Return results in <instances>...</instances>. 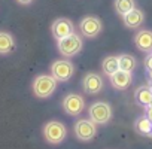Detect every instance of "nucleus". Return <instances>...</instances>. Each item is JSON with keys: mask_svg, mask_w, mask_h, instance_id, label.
I'll list each match as a JSON object with an SVG mask.
<instances>
[{"mask_svg": "<svg viewBox=\"0 0 152 149\" xmlns=\"http://www.w3.org/2000/svg\"><path fill=\"white\" fill-rule=\"evenodd\" d=\"M82 87H84V91L87 94H97V93H100L102 88H103L102 76L97 74V73H87L84 81H82Z\"/></svg>", "mask_w": 152, "mask_h": 149, "instance_id": "9d476101", "label": "nucleus"}, {"mask_svg": "<svg viewBox=\"0 0 152 149\" xmlns=\"http://www.w3.org/2000/svg\"><path fill=\"white\" fill-rule=\"evenodd\" d=\"M118 64H119V70H124V72H133L137 66V60L130 55V54H121L118 57Z\"/></svg>", "mask_w": 152, "mask_h": 149, "instance_id": "2eb2a0df", "label": "nucleus"}, {"mask_svg": "<svg viewBox=\"0 0 152 149\" xmlns=\"http://www.w3.org/2000/svg\"><path fill=\"white\" fill-rule=\"evenodd\" d=\"M90 118L94 124H106L112 118V107L106 102H96L90 106Z\"/></svg>", "mask_w": 152, "mask_h": 149, "instance_id": "39448f33", "label": "nucleus"}, {"mask_svg": "<svg viewBox=\"0 0 152 149\" xmlns=\"http://www.w3.org/2000/svg\"><path fill=\"white\" fill-rule=\"evenodd\" d=\"M66 134H67V130L66 127L58 122V121H49L48 124H45L43 127V136H45V140L52 143V145H58L61 143L64 139H66Z\"/></svg>", "mask_w": 152, "mask_h": 149, "instance_id": "20e7f679", "label": "nucleus"}, {"mask_svg": "<svg viewBox=\"0 0 152 149\" xmlns=\"http://www.w3.org/2000/svg\"><path fill=\"white\" fill-rule=\"evenodd\" d=\"M103 72L107 76H112L113 73H116L119 70V64H118V57H113V55H109L103 60Z\"/></svg>", "mask_w": 152, "mask_h": 149, "instance_id": "f3484780", "label": "nucleus"}, {"mask_svg": "<svg viewBox=\"0 0 152 149\" xmlns=\"http://www.w3.org/2000/svg\"><path fill=\"white\" fill-rule=\"evenodd\" d=\"M149 88L152 90V79H151V84H149Z\"/></svg>", "mask_w": 152, "mask_h": 149, "instance_id": "5701e85b", "label": "nucleus"}, {"mask_svg": "<svg viewBox=\"0 0 152 149\" xmlns=\"http://www.w3.org/2000/svg\"><path fill=\"white\" fill-rule=\"evenodd\" d=\"M109 78H110V84L116 90H125L133 81L131 73L130 72H124V70H118L116 73H113L112 76H109Z\"/></svg>", "mask_w": 152, "mask_h": 149, "instance_id": "f8f14e48", "label": "nucleus"}, {"mask_svg": "<svg viewBox=\"0 0 152 149\" xmlns=\"http://www.w3.org/2000/svg\"><path fill=\"white\" fill-rule=\"evenodd\" d=\"M145 63H146V69L151 72V70H152V55H149V57L146 58V61H145Z\"/></svg>", "mask_w": 152, "mask_h": 149, "instance_id": "aec40b11", "label": "nucleus"}, {"mask_svg": "<svg viewBox=\"0 0 152 149\" xmlns=\"http://www.w3.org/2000/svg\"><path fill=\"white\" fill-rule=\"evenodd\" d=\"M79 28H81L82 36H85L88 39H93V37H96V36H99L102 33L103 24H102L100 18L90 15V17L82 18V21L79 23Z\"/></svg>", "mask_w": 152, "mask_h": 149, "instance_id": "423d86ee", "label": "nucleus"}, {"mask_svg": "<svg viewBox=\"0 0 152 149\" xmlns=\"http://www.w3.org/2000/svg\"><path fill=\"white\" fill-rule=\"evenodd\" d=\"M146 116L152 121V106H148V110H146Z\"/></svg>", "mask_w": 152, "mask_h": 149, "instance_id": "412c9836", "label": "nucleus"}, {"mask_svg": "<svg viewBox=\"0 0 152 149\" xmlns=\"http://www.w3.org/2000/svg\"><path fill=\"white\" fill-rule=\"evenodd\" d=\"M17 2H18L20 5H30L33 0H17Z\"/></svg>", "mask_w": 152, "mask_h": 149, "instance_id": "4be33fe9", "label": "nucleus"}, {"mask_svg": "<svg viewBox=\"0 0 152 149\" xmlns=\"http://www.w3.org/2000/svg\"><path fill=\"white\" fill-rule=\"evenodd\" d=\"M51 30H52V36H54L57 40H60V39H63V37H66V36L75 33L73 23H72L70 20H67V18H58V20H55V21L52 23Z\"/></svg>", "mask_w": 152, "mask_h": 149, "instance_id": "1a4fd4ad", "label": "nucleus"}, {"mask_svg": "<svg viewBox=\"0 0 152 149\" xmlns=\"http://www.w3.org/2000/svg\"><path fill=\"white\" fill-rule=\"evenodd\" d=\"M14 48H15V40H14L12 34L8 31H0V54L6 55V54L12 52Z\"/></svg>", "mask_w": 152, "mask_h": 149, "instance_id": "4468645a", "label": "nucleus"}, {"mask_svg": "<svg viewBox=\"0 0 152 149\" xmlns=\"http://www.w3.org/2000/svg\"><path fill=\"white\" fill-rule=\"evenodd\" d=\"M75 134L79 140L82 142H88L91 140L94 136H96V124L91 121V119H79L76 121L75 124Z\"/></svg>", "mask_w": 152, "mask_h": 149, "instance_id": "0eeeda50", "label": "nucleus"}, {"mask_svg": "<svg viewBox=\"0 0 152 149\" xmlns=\"http://www.w3.org/2000/svg\"><path fill=\"white\" fill-rule=\"evenodd\" d=\"M75 73V67L69 60H57L51 66V76L57 82H66L69 81Z\"/></svg>", "mask_w": 152, "mask_h": 149, "instance_id": "7ed1b4c3", "label": "nucleus"}, {"mask_svg": "<svg viewBox=\"0 0 152 149\" xmlns=\"http://www.w3.org/2000/svg\"><path fill=\"white\" fill-rule=\"evenodd\" d=\"M136 130L140 134H152V121L148 116H142L136 121Z\"/></svg>", "mask_w": 152, "mask_h": 149, "instance_id": "6ab92c4d", "label": "nucleus"}, {"mask_svg": "<svg viewBox=\"0 0 152 149\" xmlns=\"http://www.w3.org/2000/svg\"><path fill=\"white\" fill-rule=\"evenodd\" d=\"M122 18H124V24H125L128 28H137V27H140V24L143 23L145 15H143V12H142L140 9L134 8L133 11H130L128 14H125Z\"/></svg>", "mask_w": 152, "mask_h": 149, "instance_id": "ddd939ff", "label": "nucleus"}, {"mask_svg": "<svg viewBox=\"0 0 152 149\" xmlns=\"http://www.w3.org/2000/svg\"><path fill=\"white\" fill-rule=\"evenodd\" d=\"M134 8H136L134 0H115V9L121 17H124L125 14H128Z\"/></svg>", "mask_w": 152, "mask_h": 149, "instance_id": "a211bd4d", "label": "nucleus"}, {"mask_svg": "<svg viewBox=\"0 0 152 149\" xmlns=\"http://www.w3.org/2000/svg\"><path fill=\"white\" fill-rule=\"evenodd\" d=\"M55 88H57V81L49 74H39L33 81V93L39 99L51 97Z\"/></svg>", "mask_w": 152, "mask_h": 149, "instance_id": "f257e3e1", "label": "nucleus"}, {"mask_svg": "<svg viewBox=\"0 0 152 149\" xmlns=\"http://www.w3.org/2000/svg\"><path fill=\"white\" fill-rule=\"evenodd\" d=\"M134 97L137 100V103L143 104V106H151L152 104V90L149 87H140L136 90Z\"/></svg>", "mask_w": 152, "mask_h": 149, "instance_id": "dca6fc26", "label": "nucleus"}, {"mask_svg": "<svg viewBox=\"0 0 152 149\" xmlns=\"http://www.w3.org/2000/svg\"><path fill=\"white\" fill-rule=\"evenodd\" d=\"M149 76H151V79H152V70L149 72Z\"/></svg>", "mask_w": 152, "mask_h": 149, "instance_id": "b1692460", "label": "nucleus"}, {"mask_svg": "<svg viewBox=\"0 0 152 149\" xmlns=\"http://www.w3.org/2000/svg\"><path fill=\"white\" fill-rule=\"evenodd\" d=\"M58 51L60 54H63L64 57H73L78 52H81L82 49V40H81V36L76 34V33H72L63 39L58 40Z\"/></svg>", "mask_w": 152, "mask_h": 149, "instance_id": "f03ea898", "label": "nucleus"}, {"mask_svg": "<svg viewBox=\"0 0 152 149\" xmlns=\"http://www.w3.org/2000/svg\"><path fill=\"white\" fill-rule=\"evenodd\" d=\"M85 107V102L79 94H67L63 100V109L67 115L76 116L79 115Z\"/></svg>", "mask_w": 152, "mask_h": 149, "instance_id": "6e6552de", "label": "nucleus"}, {"mask_svg": "<svg viewBox=\"0 0 152 149\" xmlns=\"http://www.w3.org/2000/svg\"><path fill=\"white\" fill-rule=\"evenodd\" d=\"M134 43L137 49L143 52H151L152 51V31L151 30H140L134 36Z\"/></svg>", "mask_w": 152, "mask_h": 149, "instance_id": "9b49d317", "label": "nucleus"}]
</instances>
